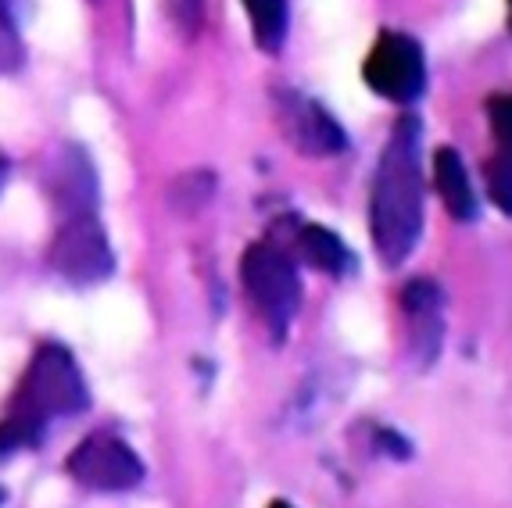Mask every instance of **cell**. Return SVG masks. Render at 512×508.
Instances as JSON below:
<instances>
[{"instance_id":"cell-1","label":"cell","mask_w":512,"mask_h":508,"mask_svg":"<svg viewBox=\"0 0 512 508\" xmlns=\"http://www.w3.org/2000/svg\"><path fill=\"white\" fill-rule=\"evenodd\" d=\"M8 405V419L0 423V455L36 448L47 426L72 419L90 405V390L69 351L61 344H43Z\"/></svg>"},{"instance_id":"cell-2","label":"cell","mask_w":512,"mask_h":508,"mask_svg":"<svg viewBox=\"0 0 512 508\" xmlns=\"http://www.w3.org/2000/svg\"><path fill=\"white\" fill-rule=\"evenodd\" d=\"M416 140V122H398L373 183V215H369L373 247L391 269L416 251L419 233H423V179H419Z\"/></svg>"},{"instance_id":"cell-3","label":"cell","mask_w":512,"mask_h":508,"mask_svg":"<svg viewBox=\"0 0 512 508\" xmlns=\"http://www.w3.org/2000/svg\"><path fill=\"white\" fill-rule=\"evenodd\" d=\"M240 276H244V290L265 319V326L273 330L276 340H283L301 308V280L291 254L280 251L276 244H265V240L251 244L240 262Z\"/></svg>"},{"instance_id":"cell-4","label":"cell","mask_w":512,"mask_h":508,"mask_svg":"<svg viewBox=\"0 0 512 508\" xmlns=\"http://www.w3.org/2000/svg\"><path fill=\"white\" fill-rule=\"evenodd\" d=\"M51 265L61 280L76 287H94L108 280L115 269V254L104 237V226L94 219V212H76L61 222L51 244Z\"/></svg>"},{"instance_id":"cell-5","label":"cell","mask_w":512,"mask_h":508,"mask_svg":"<svg viewBox=\"0 0 512 508\" xmlns=\"http://www.w3.org/2000/svg\"><path fill=\"white\" fill-rule=\"evenodd\" d=\"M369 90L394 104H412L427 90V58L419 43L405 33H380L366 65H362Z\"/></svg>"},{"instance_id":"cell-6","label":"cell","mask_w":512,"mask_h":508,"mask_svg":"<svg viewBox=\"0 0 512 508\" xmlns=\"http://www.w3.org/2000/svg\"><path fill=\"white\" fill-rule=\"evenodd\" d=\"M69 476L86 491L119 494L133 491L144 480V462L126 441L97 433V437H86L69 455Z\"/></svg>"},{"instance_id":"cell-7","label":"cell","mask_w":512,"mask_h":508,"mask_svg":"<svg viewBox=\"0 0 512 508\" xmlns=\"http://www.w3.org/2000/svg\"><path fill=\"white\" fill-rule=\"evenodd\" d=\"M291 122L294 144L305 154H341L344 151V129L319 108L316 101H301L291 97V108L283 111Z\"/></svg>"},{"instance_id":"cell-8","label":"cell","mask_w":512,"mask_h":508,"mask_svg":"<svg viewBox=\"0 0 512 508\" xmlns=\"http://www.w3.org/2000/svg\"><path fill=\"white\" fill-rule=\"evenodd\" d=\"M54 190H58V204L65 208V215L94 212L97 179L83 151L65 147V151L58 154V161H54Z\"/></svg>"},{"instance_id":"cell-9","label":"cell","mask_w":512,"mask_h":508,"mask_svg":"<svg viewBox=\"0 0 512 508\" xmlns=\"http://www.w3.org/2000/svg\"><path fill=\"white\" fill-rule=\"evenodd\" d=\"M434 183H437V194H441L444 208H448V215H452L455 222L477 219V197H473L470 176H466V165H462L455 147H437Z\"/></svg>"},{"instance_id":"cell-10","label":"cell","mask_w":512,"mask_h":508,"mask_svg":"<svg viewBox=\"0 0 512 508\" xmlns=\"http://www.w3.org/2000/svg\"><path fill=\"white\" fill-rule=\"evenodd\" d=\"M298 251L312 269L330 272V276H344L355 269V258L344 247V240L326 226H305L298 233Z\"/></svg>"},{"instance_id":"cell-11","label":"cell","mask_w":512,"mask_h":508,"mask_svg":"<svg viewBox=\"0 0 512 508\" xmlns=\"http://www.w3.org/2000/svg\"><path fill=\"white\" fill-rule=\"evenodd\" d=\"M244 11L255 29V43L262 51H280L287 40V26H291V8L287 0H244Z\"/></svg>"},{"instance_id":"cell-12","label":"cell","mask_w":512,"mask_h":508,"mask_svg":"<svg viewBox=\"0 0 512 508\" xmlns=\"http://www.w3.org/2000/svg\"><path fill=\"white\" fill-rule=\"evenodd\" d=\"M487 190L505 215H512V154L502 151L498 158L487 161Z\"/></svg>"},{"instance_id":"cell-13","label":"cell","mask_w":512,"mask_h":508,"mask_svg":"<svg viewBox=\"0 0 512 508\" xmlns=\"http://www.w3.org/2000/svg\"><path fill=\"white\" fill-rule=\"evenodd\" d=\"M402 305L409 315H437V308H441V287L434 280H412L402 294Z\"/></svg>"},{"instance_id":"cell-14","label":"cell","mask_w":512,"mask_h":508,"mask_svg":"<svg viewBox=\"0 0 512 508\" xmlns=\"http://www.w3.org/2000/svg\"><path fill=\"white\" fill-rule=\"evenodd\" d=\"M491 129H495L498 144H502V151L512 154V94L505 97H495L491 101Z\"/></svg>"},{"instance_id":"cell-15","label":"cell","mask_w":512,"mask_h":508,"mask_svg":"<svg viewBox=\"0 0 512 508\" xmlns=\"http://www.w3.org/2000/svg\"><path fill=\"white\" fill-rule=\"evenodd\" d=\"M376 444H380V451H387L391 458H398V462L412 458V444L405 441L398 430H380V433H376Z\"/></svg>"},{"instance_id":"cell-16","label":"cell","mask_w":512,"mask_h":508,"mask_svg":"<svg viewBox=\"0 0 512 508\" xmlns=\"http://www.w3.org/2000/svg\"><path fill=\"white\" fill-rule=\"evenodd\" d=\"M165 8L187 29H197V22H201V0H165Z\"/></svg>"},{"instance_id":"cell-17","label":"cell","mask_w":512,"mask_h":508,"mask_svg":"<svg viewBox=\"0 0 512 508\" xmlns=\"http://www.w3.org/2000/svg\"><path fill=\"white\" fill-rule=\"evenodd\" d=\"M18 4H22V0H0V26L15 29V22H18Z\"/></svg>"},{"instance_id":"cell-18","label":"cell","mask_w":512,"mask_h":508,"mask_svg":"<svg viewBox=\"0 0 512 508\" xmlns=\"http://www.w3.org/2000/svg\"><path fill=\"white\" fill-rule=\"evenodd\" d=\"M4 179H8V161L0 158V187H4Z\"/></svg>"},{"instance_id":"cell-19","label":"cell","mask_w":512,"mask_h":508,"mask_svg":"<svg viewBox=\"0 0 512 508\" xmlns=\"http://www.w3.org/2000/svg\"><path fill=\"white\" fill-rule=\"evenodd\" d=\"M269 508H291V505H287V501H273Z\"/></svg>"},{"instance_id":"cell-20","label":"cell","mask_w":512,"mask_h":508,"mask_svg":"<svg viewBox=\"0 0 512 508\" xmlns=\"http://www.w3.org/2000/svg\"><path fill=\"white\" fill-rule=\"evenodd\" d=\"M0 505H4V491H0Z\"/></svg>"},{"instance_id":"cell-21","label":"cell","mask_w":512,"mask_h":508,"mask_svg":"<svg viewBox=\"0 0 512 508\" xmlns=\"http://www.w3.org/2000/svg\"><path fill=\"white\" fill-rule=\"evenodd\" d=\"M509 11H512V0H509Z\"/></svg>"}]
</instances>
